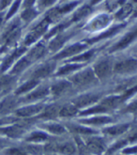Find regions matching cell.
Returning <instances> with one entry per match:
<instances>
[{
	"label": "cell",
	"mask_w": 137,
	"mask_h": 155,
	"mask_svg": "<svg viewBox=\"0 0 137 155\" xmlns=\"http://www.w3.org/2000/svg\"><path fill=\"white\" fill-rule=\"evenodd\" d=\"M73 87H81V88H86L89 87L95 86L98 83V78L96 77L93 69L87 68L83 71H80L72 74L69 79Z\"/></svg>",
	"instance_id": "1"
},
{
	"label": "cell",
	"mask_w": 137,
	"mask_h": 155,
	"mask_svg": "<svg viewBox=\"0 0 137 155\" xmlns=\"http://www.w3.org/2000/svg\"><path fill=\"white\" fill-rule=\"evenodd\" d=\"M114 61L109 58H102L96 62L92 69L98 80L104 81L110 78L114 74Z\"/></svg>",
	"instance_id": "2"
},
{
	"label": "cell",
	"mask_w": 137,
	"mask_h": 155,
	"mask_svg": "<svg viewBox=\"0 0 137 155\" xmlns=\"http://www.w3.org/2000/svg\"><path fill=\"white\" fill-rule=\"evenodd\" d=\"M137 72V59L125 58L114 64V74L119 76H130Z\"/></svg>",
	"instance_id": "3"
},
{
	"label": "cell",
	"mask_w": 137,
	"mask_h": 155,
	"mask_svg": "<svg viewBox=\"0 0 137 155\" xmlns=\"http://www.w3.org/2000/svg\"><path fill=\"white\" fill-rule=\"evenodd\" d=\"M103 98L102 94L97 92H86L80 94L72 99L71 103L73 104L78 109H86L90 106H93L100 101Z\"/></svg>",
	"instance_id": "4"
},
{
	"label": "cell",
	"mask_w": 137,
	"mask_h": 155,
	"mask_svg": "<svg viewBox=\"0 0 137 155\" xmlns=\"http://www.w3.org/2000/svg\"><path fill=\"white\" fill-rule=\"evenodd\" d=\"M85 144L89 154L102 155L107 150L106 143L103 138L96 135L85 136Z\"/></svg>",
	"instance_id": "5"
},
{
	"label": "cell",
	"mask_w": 137,
	"mask_h": 155,
	"mask_svg": "<svg viewBox=\"0 0 137 155\" xmlns=\"http://www.w3.org/2000/svg\"><path fill=\"white\" fill-rule=\"evenodd\" d=\"M73 88L74 87L70 80L58 79L52 83V85L50 86V93L54 98L58 99L70 93Z\"/></svg>",
	"instance_id": "6"
},
{
	"label": "cell",
	"mask_w": 137,
	"mask_h": 155,
	"mask_svg": "<svg viewBox=\"0 0 137 155\" xmlns=\"http://www.w3.org/2000/svg\"><path fill=\"white\" fill-rule=\"evenodd\" d=\"M87 47V42H76L74 44L70 45V46L63 49L59 53H57L54 56V59H63L66 58H72L76 56L77 54L81 53L84 49Z\"/></svg>",
	"instance_id": "7"
},
{
	"label": "cell",
	"mask_w": 137,
	"mask_h": 155,
	"mask_svg": "<svg viewBox=\"0 0 137 155\" xmlns=\"http://www.w3.org/2000/svg\"><path fill=\"white\" fill-rule=\"evenodd\" d=\"M78 122L83 125H88V126H103V125L113 123L114 118L110 116L95 115V116H91L90 117L79 120Z\"/></svg>",
	"instance_id": "8"
},
{
	"label": "cell",
	"mask_w": 137,
	"mask_h": 155,
	"mask_svg": "<svg viewBox=\"0 0 137 155\" xmlns=\"http://www.w3.org/2000/svg\"><path fill=\"white\" fill-rule=\"evenodd\" d=\"M49 24L50 23L44 18V19L37 26H36L28 35H27V37L24 40L25 45H29V44L35 42L41 35H43L45 32H46L48 26H49Z\"/></svg>",
	"instance_id": "9"
},
{
	"label": "cell",
	"mask_w": 137,
	"mask_h": 155,
	"mask_svg": "<svg viewBox=\"0 0 137 155\" xmlns=\"http://www.w3.org/2000/svg\"><path fill=\"white\" fill-rule=\"evenodd\" d=\"M68 132L71 133L73 135L78 136H90V135H95L97 133L94 129L89 128L87 126H84L83 124H76V123H67L65 125Z\"/></svg>",
	"instance_id": "10"
},
{
	"label": "cell",
	"mask_w": 137,
	"mask_h": 155,
	"mask_svg": "<svg viewBox=\"0 0 137 155\" xmlns=\"http://www.w3.org/2000/svg\"><path fill=\"white\" fill-rule=\"evenodd\" d=\"M54 70H56V63L54 62H48L42 64L39 68H37L32 74V78L36 80H41L49 77L51 74H54Z\"/></svg>",
	"instance_id": "11"
},
{
	"label": "cell",
	"mask_w": 137,
	"mask_h": 155,
	"mask_svg": "<svg viewBox=\"0 0 137 155\" xmlns=\"http://www.w3.org/2000/svg\"><path fill=\"white\" fill-rule=\"evenodd\" d=\"M130 123H120V124H116L113 126H107L103 129V133L110 137H117L122 134H125L129 129L131 128Z\"/></svg>",
	"instance_id": "12"
},
{
	"label": "cell",
	"mask_w": 137,
	"mask_h": 155,
	"mask_svg": "<svg viewBox=\"0 0 137 155\" xmlns=\"http://www.w3.org/2000/svg\"><path fill=\"white\" fill-rule=\"evenodd\" d=\"M44 107H45V104H36L27 105V106L17 109L16 114L17 116L22 117H34V116L41 114L43 111Z\"/></svg>",
	"instance_id": "13"
},
{
	"label": "cell",
	"mask_w": 137,
	"mask_h": 155,
	"mask_svg": "<svg viewBox=\"0 0 137 155\" xmlns=\"http://www.w3.org/2000/svg\"><path fill=\"white\" fill-rule=\"evenodd\" d=\"M62 104H51L49 105H45L43 111L41 113L40 117L43 118V120H54L59 117V110Z\"/></svg>",
	"instance_id": "14"
},
{
	"label": "cell",
	"mask_w": 137,
	"mask_h": 155,
	"mask_svg": "<svg viewBox=\"0 0 137 155\" xmlns=\"http://www.w3.org/2000/svg\"><path fill=\"white\" fill-rule=\"evenodd\" d=\"M137 39V26L134 29H132V31L128 32L124 37L118 41L115 46L111 49V52H116V51H119V50H123L126 47H128L129 45Z\"/></svg>",
	"instance_id": "15"
},
{
	"label": "cell",
	"mask_w": 137,
	"mask_h": 155,
	"mask_svg": "<svg viewBox=\"0 0 137 155\" xmlns=\"http://www.w3.org/2000/svg\"><path fill=\"white\" fill-rule=\"evenodd\" d=\"M50 94V87L47 85H42L38 87L37 88H34L32 92H30L26 96V101H39L45 97H47Z\"/></svg>",
	"instance_id": "16"
},
{
	"label": "cell",
	"mask_w": 137,
	"mask_h": 155,
	"mask_svg": "<svg viewBox=\"0 0 137 155\" xmlns=\"http://www.w3.org/2000/svg\"><path fill=\"white\" fill-rule=\"evenodd\" d=\"M24 129L21 125L14 124L11 126H7V127H1L0 128V134L7 135L11 138H19L24 134Z\"/></svg>",
	"instance_id": "17"
},
{
	"label": "cell",
	"mask_w": 137,
	"mask_h": 155,
	"mask_svg": "<svg viewBox=\"0 0 137 155\" xmlns=\"http://www.w3.org/2000/svg\"><path fill=\"white\" fill-rule=\"evenodd\" d=\"M82 64L80 63H68V64H65L64 66L60 67L57 72H54V74H56L57 77H63V76H66V75H69V74H73L74 71H79L81 68H82Z\"/></svg>",
	"instance_id": "18"
},
{
	"label": "cell",
	"mask_w": 137,
	"mask_h": 155,
	"mask_svg": "<svg viewBox=\"0 0 137 155\" xmlns=\"http://www.w3.org/2000/svg\"><path fill=\"white\" fill-rule=\"evenodd\" d=\"M79 109L72 104H62L59 110V117H64V118H69V117H73L77 115H79Z\"/></svg>",
	"instance_id": "19"
},
{
	"label": "cell",
	"mask_w": 137,
	"mask_h": 155,
	"mask_svg": "<svg viewBox=\"0 0 137 155\" xmlns=\"http://www.w3.org/2000/svg\"><path fill=\"white\" fill-rule=\"evenodd\" d=\"M43 128L45 131H47L50 134H52L54 135H57V136L63 135L68 132L65 125H62L57 122H49L47 124H44Z\"/></svg>",
	"instance_id": "20"
},
{
	"label": "cell",
	"mask_w": 137,
	"mask_h": 155,
	"mask_svg": "<svg viewBox=\"0 0 137 155\" xmlns=\"http://www.w3.org/2000/svg\"><path fill=\"white\" fill-rule=\"evenodd\" d=\"M72 36V33L70 34H57V37L54 38L52 42L50 43L49 45V49L52 51V52H54V51H58L63 45L65 43L70 37Z\"/></svg>",
	"instance_id": "21"
},
{
	"label": "cell",
	"mask_w": 137,
	"mask_h": 155,
	"mask_svg": "<svg viewBox=\"0 0 137 155\" xmlns=\"http://www.w3.org/2000/svg\"><path fill=\"white\" fill-rule=\"evenodd\" d=\"M45 52H46L45 46L42 43H39L30 50V52L28 53V54H27V57H25V58L32 63L34 61H37L41 58H42L44 56Z\"/></svg>",
	"instance_id": "22"
},
{
	"label": "cell",
	"mask_w": 137,
	"mask_h": 155,
	"mask_svg": "<svg viewBox=\"0 0 137 155\" xmlns=\"http://www.w3.org/2000/svg\"><path fill=\"white\" fill-rule=\"evenodd\" d=\"M18 103L13 97H8L0 103V114H8L16 108Z\"/></svg>",
	"instance_id": "23"
},
{
	"label": "cell",
	"mask_w": 137,
	"mask_h": 155,
	"mask_svg": "<svg viewBox=\"0 0 137 155\" xmlns=\"http://www.w3.org/2000/svg\"><path fill=\"white\" fill-rule=\"evenodd\" d=\"M122 26H123V25H119L113 26V27H111L110 29H108L106 32H103V33H102L100 35L97 36V37L88 40L86 42H87V43H93V42L99 41H100V40H104V39H107V38H109V37H112L113 35L116 34L118 31H119V30L122 28Z\"/></svg>",
	"instance_id": "24"
},
{
	"label": "cell",
	"mask_w": 137,
	"mask_h": 155,
	"mask_svg": "<svg viewBox=\"0 0 137 155\" xmlns=\"http://www.w3.org/2000/svg\"><path fill=\"white\" fill-rule=\"evenodd\" d=\"M48 139H49V135L45 132L34 131L25 138V141L31 143H39V142H44Z\"/></svg>",
	"instance_id": "25"
},
{
	"label": "cell",
	"mask_w": 137,
	"mask_h": 155,
	"mask_svg": "<svg viewBox=\"0 0 137 155\" xmlns=\"http://www.w3.org/2000/svg\"><path fill=\"white\" fill-rule=\"evenodd\" d=\"M40 85V81L36 80V79H31L29 81H27L26 83H24V85H22L21 87H19L16 90V95H20V94H24L28 92V91L34 89L35 87H37Z\"/></svg>",
	"instance_id": "26"
},
{
	"label": "cell",
	"mask_w": 137,
	"mask_h": 155,
	"mask_svg": "<svg viewBox=\"0 0 137 155\" xmlns=\"http://www.w3.org/2000/svg\"><path fill=\"white\" fill-rule=\"evenodd\" d=\"M24 52H25V48H24V47H22V48H19V49L15 50L14 53H13L12 54H11V56L8 57V58H7V59L4 61L3 65H2L1 71H5L8 68H10L11 65L13 63L14 59H15L16 58H18V57L22 56V54H23Z\"/></svg>",
	"instance_id": "27"
},
{
	"label": "cell",
	"mask_w": 137,
	"mask_h": 155,
	"mask_svg": "<svg viewBox=\"0 0 137 155\" xmlns=\"http://www.w3.org/2000/svg\"><path fill=\"white\" fill-rule=\"evenodd\" d=\"M30 64H31V62L26 58H24L20 59L14 65V67H13V69L11 71V74H21V72H23Z\"/></svg>",
	"instance_id": "28"
},
{
	"label": "cell",
	"mask_w": 137,
	"mask_h": 155,
	"mask_svg": "<svg viewBox=\"0 0 137 155\" xmlns=\"http://www.w3.org/2000/svg\"><path fill=\"white\" fill-rule=\"evenodd\" d=\"M20 36V29L18 28L17 25L12 26V28L11 30H8V32L6 34L5 39H6V45L11 44L18 40Z\"/></svg>",
	"instance_id": "29"
},
{
	"label": "cell",
	"mask_w": 137,
	"mask_h": 155,
	"mask_svg": "<svg viewBox=\"0 0 137 155\" xmlns=\"http://www.w3.org/2000/svg\"><path fill=\"white\" fill-rule=\"evenodd\" d=\"M91 12V7L90 6H83L81 7L79 10L74 12L73 16H72V22H78L82 19H84L89 13Z\"/></svg>",
	"instance_id": "30"
},
{
	"label": "cell",
	"mask_w": 137,
	"mask_h": 155,
	"mask_svg": "<svg viewBox=\"0 0 137 155\" xmlns=\"http://www.w3.org/2000/svg\"><path fill=\"white\" fill-rule=\"evenodd\" d=\"M109 17L106 15H102V16H99L98 18L94 20V22H92L89 25L90 29H99V28H102V27L105 26L107 25V23H109Z\"/></svg>",
	"instance_id": "31"
},
{
	"label": "cell",
	"mask_w": 137,
	"mask_h": 155,
	"mask_svg": "<svg viewBox=\"0 0 137 155\" xmlns=\"http://www.w3.org/2000/svg\"><path fill=\"white\" fill-rule=\"evenodd\" d=\"M132 12V4H123L122 7L120 8V10L116 13V17L119 20H124L125 18H127L131 13Z\"/></svg>",
	"instance_id": "32"
},
{
	"label": "cell",
	"mask_w": 137,
	"mask_h": 155,
	"mask_svg": "<svg viewBox=\"0 0 137 155\" xmlns=\"http://www.w3.org/2000/svg\"><path fill=\"white\" fill-rule=\"evenodd\" d=\"M94 54H95V50H90V51H87L85 54H79V56H77V57L72 58L71 59H70V62L80 63V64H82V63H84V62L92 58Z\"/></svg>",
	"instance_id": "33"
},
{
	"label": "cell",
	"mask_w": 137,
	"mask_h": 155,
	"mask_svg": "<svg viewBox=\"0 0 137 155\" xmlns=\"http://www.w3.org/2000/svg\"><path fill=\"white\" fill-rule=\"evenodd\" d=\"M128 145V142L126 141L125 138L117 140L114 145H112L110 148L107 149V154L109 155H114L116 151H118L119 150H123V148H125Z\"/></svg>",
	"instance_id": "34"
},
{
	"label": "cell",
	"mask_w": 137,
	"mask_h": 155,
	"mask_svg": "<svg viewBox=\"0 0 137 155\" xmlns=\"http://www.w3.org/2000/svg\"><path fill=\"white\" fill-rule=\"evenodd\" d=\"M127 135H126V141L128 142V144H134V143H137V125L136 126H133L129 129L127 133Z\"/></svg>",
	"instance_id": "35"
},
{
	"label": "cell",
	"mask_w": 137,
	"mask_h": 155,
	"mask_svg": "<svg viewBox=\"0 0 137 155\" xmlns=\"http://www.w3.org/2000/svg\"><path fill=\"white\" fill-rule=\"evenodd\" d=\"M13 79L10 76H4L0 79V93L6 92L11 88Z\"/></svg>",
	"instance_id": "36"
},
{
	"label": "cell",
	"mask_w": 137,
	"mask_h": 155,
	"mask_svg": "<svg viewBox=\"0 0 137 155\" xmlns=\"http://www.w3.org/2000/svg\"><path fill=\"white\" fill-rule=\"evenodd\" d=\"M38 12H36L35 10H33L32 8H26V10L22 13L21 17L23 18V19L26 22H29L31 20H33L34 18L37 16Z\"/></svg>",
	"instance_id": "37"
},
{
	"label": "cell",
	"mask_w": 137,
	"mask_h": 155,
	"mask_svg": "<svg viewBox=\"0 0 137 155\" xmlns=\"http://www.w3.org/2000/svg\"><path fill=\"white\" fill-rule=\"evenodd\" d=\"M78 3L77 2H71V3H69V4H66V5H63L61 7H57L58 8V12L61 15L63 14H66L68 12H70V11H72L73 8H75V6L77 5Z\"/></svg>",
	"instance_id": "38"
},
{
	"label": "cell",
	"mask_w": 137,
	"mask_h": 155,
	"mask_svg": "<svg viewBox=\"0 0 137 155\" xmlns=\"http://www.w3.org/2000/svg\"><path fill=\"white\" fill-rule=\"evenodd\" d=\"M124 112L129 113V114H133V115L137 114V99H134L129 104L126 105Z\"/></svg>",
	"instance_id": "39"
},
{
	"label": "cell",
	"mask_w": 137,
	"mask_h": 155,
	"mask_svg": "<svg viewBox=\"0 0 137 155\" xmlns=\"http://www.w3.org/2000/svg\"><path fill=\"white\" fill-rule=\"evenodd\" d=\"M6 155H29L24 149L11 148L6 150Z\"/></svg>",
	"instance_id": "40"
},
{
	"label": "cell",
	"mask_w": 137,
	"mask_h": 155,
	"mask_svg": "<svg viewBox=\"0 0 137 155\" xmlns=\"http://www.w3.org/2000/svg\"><path fill=\"white\" fill-rule=\"evenodd\" d=\"M123 4H124V0H110V1L107 3V8H109L110 11H113L119 5L122 6Z\"/></svg>",
	"instance_id": "41"
},
{
	"label": "cell",
	"mask_w": 137,
	"mask_h": 155,
	"mask_svg": "<svg viewBox=\"0 0 137 155\" xmlns=\"http://www.w3.org/2000/svg\"><path fill=\"white\" fill-rule=\"evenodd\" d=\"M20 3H21V0H17V1L12 5V7L11 8L10 12H8V15H7V19H10V18L17 12L18 8H19V6H20Z\"/></svg>",
	"instance_id": "42"
},
{
	"label": "cell",
	"mask_w": 137,
	"mask_h": 155,
	"mask_svg": "<svg viewBox=\"0 0 137 155\" xmlns=\"http://www.w3.org/2000/svg\"><path fill=\"white\" fill-rule=\"evenodd\" d=\"M124 155H135L137 154V146H132L130 148H125L121 150Z\"/></svg>",
	"instance_id": "43"
},
{
	"label": "cell",
	"mask_w": 137,
	"mask_h": 155,
	"mask_svg": "<svg viewBox=\"0 0 137 155\" xmlns=\"http://www.w3.org/2000/svg\"><path fill=\"white\" fill-rule=\"evenodd\" d=\"M56 1H57V0H41L40 4L41 5V7L46 8V7H49V6L53 5Z\"/></svg>",
	"instance_id": "44"
},
{
	"label": "cell",
	"mask_w": 137,
	"mask_h": 155,
	"mask_svg": "<svg viewBox=\"0 0 137 155\" xmlns=\"http://www.w3.org/2000/svg\"><path fill=\"white\" fill-rule=\"evenodd\" d=\"M35 1H36V0H24V8H31Z\"/></svg>",
	"instance_id": "45"
},
{
	"label": "cell",
	"mask_w": 137,
	"mask_h": 155,
	"mask_svg": "<svg viewBox=\"0 0 137 155\" xmlns=\"http://www.w3.org/2000/svg\"><path fill=\"white\" fill-rule=\"evenodd\" d=\"M11 2V0H2V1H1V7H0V8L2 10V8H6Z\"/></svg>",
	"instance_id": "46"
},
{
	"label": "cell",
	"mask_w": 137,
	"mask_h": 155,
	"mask_svg": "<svg viewBox=\"0 0 137 155\" xmlns=\"http://www.w3.org/2000/svg\"><path fill=\"white\" fill-rule=\"evenodd\" d=\"M100 1V0H91V3H90V7L91 6H94V5H96L97 3H99Z\"/></svg>",
	"instance_id": "47"
},
{
	"label": "cell",
	"mask_w": 137,
	"mask_h": 155,
	"mask_svg": "<svg viewBox=\"0 0 137 155\" xmlns=\"http://www.w3.org/2000/svg\"><path fill=\"white\" fill-rule=\"evenodd\" d=\"M1 23H2V19H1V17H0V25H1Z\"/></svg>",
	"instance_id": "48"
},
{
	"label": "cell",
	"mask_w": 137,
	"mask_h": 155,
	"mask_svg": "<svg viewBox=\"0 0 137 155\" xmlns=\"http://www.w3.org/2000/svg\"><path fill=\"white\" fill-rule=\"evenodd\" d=\"M1 147H2V142L0 141V148H1Z\"/></svg>",
	"instance_id": "49"
},
{
	"label": "cell",
	"mask_w": 137,
	"mask_h": 155,
	"mask_svg": "<svg viewBox=\"0 0 137 155\" xmlns=\"http://www.w3.org/2000/svg\"><path fill=\"white\" fill-rule=\"evenodd\" d=\"M1 124H2V121H1V120H0V125H1Z\"/></svg>",
	"instance_id": "50"
},
{
	"label": "cell",
	"mask_w": 137,
	"mask_h": 155,
	"mask_svg": "<svg viewBox=\"0 0 137 155\" xmlns=\"http://www.w3.org/2000/svg\"><path fill=\"white\" fill-rule=\"evenodd\" d=\"M134 1H135V2H137V0H134Z\"/></svg>",
	"instance_id": "51"
},
{
	"label": "cell",
	"mask_w": 137,
	"mask_h": 155,
	"mask_svg": "<svg viewBox=\"0 0 137 155\" xmlns=\"http://www.w3.org/2000/svg\"><path fill=\"white\" fill-rule=\"evenodd\" d=\"M123 155H124V154H123Z\"/></svg>",
	"instance_id": "52"
}]
</instances>
